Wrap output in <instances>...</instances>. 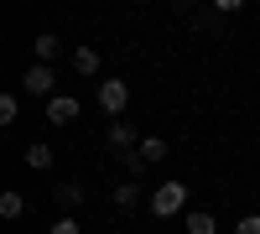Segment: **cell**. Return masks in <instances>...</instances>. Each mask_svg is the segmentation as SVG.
<instances>
[{
    "label": "cell",
    "mask_w": 260,
    "mask_h": 234,
    "mask_svg": "<svg viewBox=\"0 0 260 234\" xmlns=\"http://www.w3.org/2000/svg\"><path fill=\"white\" fill-rule=\"evenodd\" d=\"M146 208H151L156 219H177L182 208H187V187H182V182H161L156 193H151V203H146Z\"/></svg>",
    "instance_id": "6da1fadb"
},
{
    "label": "cell",
    "mask_w": 260,
    "mask_h": 234,
    "mask_svg": "<svg viewBox=\"0 0 260 234\" xmlns=\"http://www.w3.org/2000/svg\"><path fill=\"white\" fill-rule=\"evenodd\" d=\"M99 104H104V115H125V104H130V83L125 78H99Z\"/></svg>",
    "instance_id": "7a4b0ae2"
},
{
    "label": "cell",
    "mask_w": 260,
    "mask_h": 234,
    "mask_svg": "<svg viewBox=\"0 0 260 234\" xmlns=\"http://www.w3.org/2000/svg\"><path fill=\"white\" fill-rule=\"evenodd\" d=\"M21 89H26L31 99H52V89H57V73L47 68V62H31V68H26V78H21Z\"/></svg>",
    "instance_id": "3957f363"
},
{
    "label": "cell",
    "mask_w": 260,
    "mask_h": 234,
    "mask_svg": "<svg viewBox=\"0 0 260 234\" xmlns=\"http://www.w3.org/2000/svg\"><path fill=\"white\" fill-rule=\"evenodd\" d=\"M78 120V99L73 94H52L47 99V125H73Z\"/></svg>",
    "instance_id": "277c9868"
},
{
    "label": "cell",
    "mask_w": 260,
    "mask_h": 234,
    "mask_svg": "<svg viewBox=\"0 0 260 234\" xmlns=\"http://www.w3.org/2000/svg\"><path fill=\"white\" fill-rule=\"evenodd\" d=\"M110 146H120V151H136V146H141L136 125H130V120H110Z\"/></svg>",
    "instance_id": "5b68a950"
},
{
    "label": "cell",
    "mask_w": 260,
    "mask_h": 234,
    "mask_svg": "<svg viewBox=\"0 0 260 234\" xmlns=\"http://www.w3.org/2000/svg\"><path fill=\"white\" fill-rule=\"evenodd\" d=\"M31 47H37V62H52V57L62 52V37H57V31H37Z\"/></svg>",
    "instance_id": "8992f818"
},
{
    "label": "cell",
    "mask_w": 260,
    "mask_h": 234,
    "mask_svg": "<svg viewBox=\"0 0 260 234\" xmlns=\"http://www.w3.org/2000/svg\"><path fill=\"white\" fill-rule=\"evenodd\" d=\"M187 234H219V219H213L208 208H192L187 214Z\"/></svg>",
    "instance_id": "52a82bcc"
},
{
    "label": "cell",
    "mask_w": 260,
    "mask_h": 234,
    "mask_svg": "<svg viewBox=\"0 0 260 234\" xmlns=\"http://www.w3.org/2000/svg\"><path fill=\"white\" fill-rule=\"evenodd\" d=\"M26 166L47 172V166H52V146H47V141H31V146H26Z\"/></svg>",
    "instance_id": "ba28073f"
},
{
    "label": "cell",
    "mask_w": 260,
    "mask_h": 234,
    "mask_svg": "<svg viewBox=\"0 0 260 234\" xmlns=\"http://www.w3.org/2000/svg\"><path fill=\"white\" fill-rule=\"evenodd\" d=\"M136 156H141V161H161V156H167V141H161V136H141Z\"/></svg>",
    "instance_id": "9c48e42d"
},
{
    "label": "cell",
    "mask_w": 260,
    "mask_h": 234,
    "mask_svg": "<svg viewBox=\"0 0 260 234\" xmlns=\"http://www.w3.org/2000/svg\"><path fill=\"white\" fill-rule=\"evenodd\" d=\"M0 214H6V219H21V214H26V198H21L16 187H6V193H0Z\"/></svg>",
    "instance_id": "30bf717a"
},
{
    "label": "cell",
    "mask_w": 260,
    "mask_h": 234,
    "mask_svg": "<svg viewBox=\"0 0 260 234\" xmlns=\"http://www.w3.org/2000/svg\"><path fill=\"white\" fill-rule=\"evenodd\" d=\"M73 68L78 73H99V52L94 47H73Z\"/></svg>",
    "instance_id": "8fae6325"
},
{
    "label": "cell",
    "mask_w": 260,
    "mask_h": 234,
    "mask_svg": "<svg viewBox=\"0 0 260 234\" xmlns=\"http://www.w3.org/2000/svg\"><path fill=\"white\" fill-rule=\"evenodd\" d=\"M52 198H57V203H68V208H78V203H83V187H78V182H57V187H52Z\"/></svg>",
    "instance_id": "7c38bea8"
},
{
    "label": "cell",
    "mask_w": 260,
    "mask_h": 234,
    "mask_svg": "<svg viewBox=\"0 0 260 234\" xmlns=\"http://www.w3.org/2000/svg\"><path fill=\"white\" fill-rule=\"evenodd\" d=\"M136 203H141V187L136 182H120L115 187V208H136Z\"/></svg>",
    "instance_id": "4fadbf2b"
},
{
    "label": "cell",
    "mask_w": 260,
    "mask_h": 234,
    "mask_svg": "<svg viewBox=\"0 0 260 234\" xmlns=\"http://www.w3.org/2000/svg\"><path fill=\"white\" fill-rule=\"evenodd\" d=\"M16 115H21V99L16 94H0V125H16Z\"/></svg>",
    "instance_id": "5bb4252c"
},
{
    "label": "cell",
    "mask_w": 260,
    "mask_h": 234,
    "mask_svg": "<svg viewBox=\"0 0 260 234\" xmlns=\"http://www.w3.org/2000/svg\"><path fill=\"white\" fill-rule=\"evenodd\" d=\"M234 234H260V214H245L240 224H234Z\"/></svg>",
    "instance_id": "9a60e30c"
},
{
    "label": "cell",
    "mask_w": 260,
    "mask_h": 234,
    "mask_svg": "<svg viewBox=\"0 0 260 234\" xmlns=\"http://www.w3.org/2000/svg\"><path fill=\"white\" fill-rule=\"evenodd\" d=\"M52 234H78V219H73V214H62V219L52 224Z\"/></svg>",
    "instance_id": "2e32d148"
},
{
    "label": "cell",
    "mask_w": 260,
    "mask_h": 234,
    "mask_svg": "<svg viewBox=\"0 0 260 234\" xmlns=\"http://www.w3.org/2000/svg\"><path fill=\"white\" fill-rule=\"evenodd\" d=\"M213 6H219V11H240L245 0H213Z\"/></svg>",
    "instance_id": "e0dca14e"
}]
</instances>
